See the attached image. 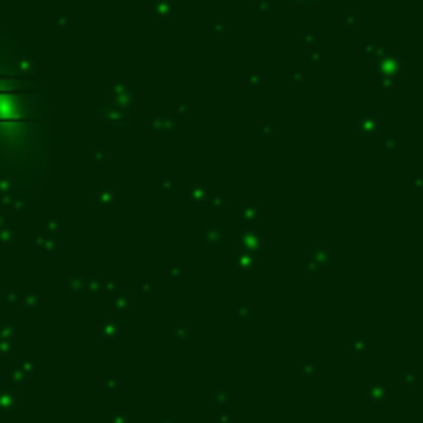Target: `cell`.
Listing matches in <instances>:
<instances>
[{"instance_id":"obj_1","label":"cell","mask_w":423,"mask_h":423,"mask_svg":"<svg viewBox=\"0 0 423 423\" xmlns=\"http://www.w3.org/2000/svg\"><path fill=\"white\" fill-rule=\"evenodd\" d=\"M0 116L7 118V120L17 118V105L11 97H0Z\"/></svg>"}]
</instances>
